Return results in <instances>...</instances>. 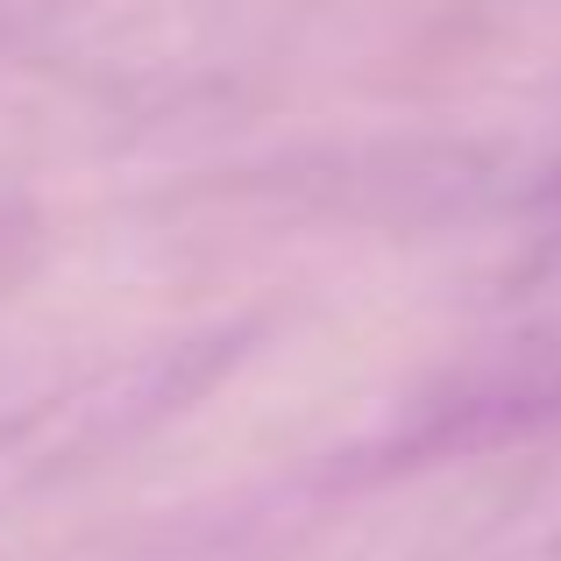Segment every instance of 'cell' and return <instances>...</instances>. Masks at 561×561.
I'll return each instance as SVG.
<instances>
[]
</instances>
